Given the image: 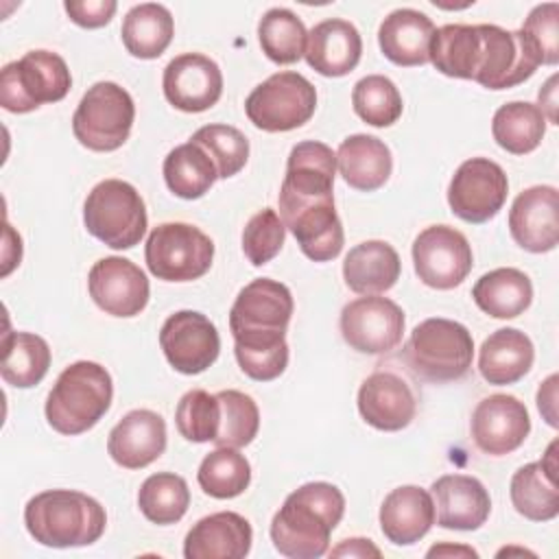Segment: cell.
Masks as SVG:
<instances>
[{
	"label": "cell",
	"instance_id": "1",
	"mask_svg": "<svg viewBox=\"0 0 559 559\" xmlns=\"http://www.w3.org/2000/svg\"><path fill=\"white\" fill-rule=\"evenodd\" d=\"M345 513V498L332 483H306L280 507L271 520L275 550L290 559H317L328 552L330 533Z\"/></svg>",
	"mask_w": 559,
	"mask_h": 559
},
{
	"label": "cell",
	"instance_id": "2",
	"mask_svg": "<svg viewBox=\"0 0 559 559\" xmlns=\"http://www.w3.org/2000/svg\"><path fill=\"white\" fill-rule=\"evenodd\" d=\"M24 524L41 546L72 548L98 542L107 515L100 502L83 491L48 489L26 502Z\"/></svg>",
	"mask_w": 559,
	"mask_h": 559
},
{
	"label": "cell",
	"instance_id": "3",
	"mask_svg": "<svg viewBox=\"0 0 559 559\" xmlns=\"http://www.w3.org/2000/svg\"><path fill=\"white\" fill-rule=\"evenodd\" d=\"M114 382L109 371L92 360L66 367L46 400V419L61 435H81L94 428L109 411Z\"/></svg>",
	"mask_w": 559,
	"mask_h": 559
},
{
	"label": "cell",
	"instance_id": "4",
	"mask_svg": "<svg viewBox=\"0 0 559 559\" xmlns=\"http://www.w3.org/2000/svg\"><path fill=\"white\" fill-rule=\"evenodd\" d=\"M293 308V295L282 282L271 277L249 282L229 310L234 347L269 349L284 345Z\"/></svg>",
	"mask_w": 559,
	"mask_h": 559
},
{
	"label": "cell",
	"instance_id": "5",
	"mask_svg": "<svg viewBox=\"0 0 559 559\" xmlns=\"http://www.w3.org/2000/svg\"><path fill=\"white\" fill-rule=\"evenodd\" d=\"M402 356L408 369L421 380L437 384L452 382L469 371L474 338L463 323L432 317L415 325Z\"/></svg>",
	"mask_w": 559,
	"mask_h": 559
},
{
	"label": "cell",
	"instance_id": "6",
	"mask_svg": "<svg viewBox=\"0 0 559 559\" xmlns=\"http://www.w3.org/2000/svg\"><path fill=\"white\" fill-rule=\"evenodd\" d=\"M85 229L111 249H131L146 234V207L140 192L122 179H105L83 203Z\"/></svg>",
	"mask_w": 559,
	"mask_h": 559
},
{
	"label": "cell",
	"instance_id": "7",
	"mask_svg": "<svg viewBox=\"0 0 559 559\" xmlns=\"http://www.w3.org/2000/svg\"><path fill=\"white\" fill-rule=\"evenodd\" d=\"M72 76L63 57L50 50H28L0 72V105L26 114L44 103H57L70 92Z\"/></svg>",
	"mask_w": 559,
	"mask_h": 559
},
{
	"label": "cell",
	"instance_id": "8",
	"mask_svg": "<svg viewBox=\"0 0 559 559\" xmlns=\"http://www.w3.org/2000/svg\"><path fill=\"white\" fill-rule=\"evenodd\" d=\"M133 118L135 105L131 94L114 81H98L79 100L72 131L85 148L109 153L127 142Z\"/></svg>",
	"mask_w": 559,
	"mask_h": 559
},
{
	"label": "cell",
	"instance_id": "9",
	"mask_svg": "<svg viewBox=\"0 0 559 559\" xmlns=\"http://www.w3.org/2000/svg\"><path fill=\"white\" fill-rule=\"evenodd\" d=\"M144 260L157 280L192 282L210 271L214 242L190 223H162L146 238Z\"/></svg>",
	"mask_w": 559,
	"mask_h": 559
},
{
	"label": "cell",
	"instance_id": "10",
	"mask_svg": "<svg viewBox=\"0 0 559 559\" xmlns=\"http://www.w3.org/2000/svg\"><path fill=\"white\" fill-rule=\"evenodd\" d=\"M317 109V90L299 72H275L251 90L247 118L262 131L280 133L306 124Z\"/></svg>",
	"mask_w": 559,
	"mask_h": 559
},
{
	"label": "cell",
	"instance_id": "11",
	"mask_svg": "<svg viewBox=\"0 0 559 559\" xmlns=\"http://www.w3.org/2000/svg\"><path fill=\"white\" fill-rule=\"evenodd\" d=\"M334 173L336 153L328 144L317 140L295 144L280 188V218L286 221L306 207L334 201Z\"/></svg>",
	"mask_w": 559,
	"mask_h": 559
},
{
	"label": "cell",
	"instance_id": "12",
	"mask_svg": "<svg viewBox=\"0 0 559 559\" xmlns=\"http://www.w3.org/2000/svg\"><path fill=\"white\" fill-rule=\"evenodd\" d=\"M509 192V179L500 164L487 157L465 159L450 179L448 203L454 216L465 223H487L493 218Z\"/></svg>",
	"mask_w": 559,
	"mask_h": 559
},
{
	"label": "cell",
	"instance_id": "13",
	"mask_svg": "<svg viewBox=\"0 0 559 559\" xmlns=\"http://www.w3.org/2000/svg\"><path fill=\"white\" fill-rule=\"evenodd\" d=\"M417 277L437 290L459 286L472 271L474 255L467 238L450 225H430L413 242Z\"/></svg>",
	"mask_w": 559,
	"mask_h": 559
},
{
	"label": "cell",
	"instance_id": "14",
	"mask_svg": "<svg viewBox=\"0 0 559 559\" xmlns=\"http://www.w3.org/2000/svg\"><path fill=\"white\" fill-rule=\"evenodd\" d=\"M480 63L474 81L489 90H507L533 76L539 59L522 31H507L496 24H478Z\"/></svg>",
	"mask_w": 559,
	"mask_h": 559
},
{
	"label": "cell",
	"instance_id": "15",
	"mask_svg": "<svg viewBox=\"0 0 559 559\" xmlns=\"http://www.w3.org/2000/svg\"><path fill=\"white\" fill-rule=\"evenodd\" d=\"M404 323L402 308L389 297L365 295L341 310V334L360 354H384L397 347Z\"/></svg>",
	"mask_w": 559,
	"mask_h": 559
},
{
	"label": "cell",
	"instance_id": "16",
	"mask_svg": "<svg viewBox=\"0 0 559 559\" xmlns=\"http://www.w3.org/2000/svg\"><path fill=\"white\" fill-rule=\"evenodd\" d=\"M159 345L170 367L186 376H197L212 367L221 352L216 325L197 310L170 314L159 330Z\"/></svg>",
	"mask_w": 559,
	"mask_h": 559
},
{
	"label": "cell",
	"instance_id": "17",
	"mask_svg": "<svg viewBox=\"0 0 559 559\" xmlns=\"http://www.w3.org/2000/svg\"><path fill=\"white\" fill-rule=\"evenodd\" d=\"M87 288L94 304L111 317L140 314L151 295L146 273L120 255H107L94 262L87 275Z\"/></svg>",
	"mask_w": 559,
	"mask_h": 559
},
{
	"label": "cell",
	"instance_id": "18",
	"mask_svg": "<svg viewBox=\"0 0 559 559\" xmlns=\"http://www.w3.org/2000/svg\"><path fill=\"white\" fill-rule=\"evenodd\" d=\"M469 428L478 450L502 456L524 443L531 432V417L515 395L493 393L476 404Z\"/></svg>",
	"mask_w": 559,
	"mask_h": 559
},
{
	"label": "cell",
	"instance_id": "19",
	"mask_svg": "<svg viewBox=\"0 0 559 559\" xmlns=\"http://www.w3.org/2000/svg\"><path fill=\"white\" fill-rule=\"evenodd\" d=\"M162 87L173 107L199 114L218 103L223 94V74L210 57L201 52H183L164 68Z\"/></svg>",
	"mask_w": 559,
	"mask_h": 559
},
{
	"label": "cell",
	"instance_id": "20",
	"mask_svg": "<svg viewBox=\"0 0 559 559\" xmlns=\"http://www.w3.org/2000/svg\"><path fill=\"white\" fill-rule=\"evenodd\" d=\"M511 238L531 253L552 251L559 242V192L555 186L522 190L509 210Z\"/></svg>",
	"mask_w": 559,
	"mask_h": 559
},
{
	"label": "cell",
	"instance_id": "21",
	"mask_svg": "<svg viewBox=\"0 0 559 559\" xmlns=\"http://www.w3.org/2000/svg\"><path fill=\"white\" fill-rule=\"evenodd\" d=\"M360 417L384 432L406 428L417 413V400L402 376L393 371H373L358 389Z\"/></svg>",
	"mask_w": 559,
	"mask_h": 559
},
{
	"label": "cell",
	"instance_id": "22",
	"mask_svg": "<svg viewBox=\"0 0 559 559\" xmlns=\"http://www.w3.org/2000/svg\"><path fill=\"white\" fill-rule=\"evenodd\" d=\"M437 524L454 531L480 528L491 511L485 485L467 474H445L430 487Z\"/></svg>",
	"mask_w": 559,
	"mask_h": 559
},
{
	"label": "cell",
	"instance_id": "23",
	"mask_svg": "<svg viewBox=\"0 0 559 559\" xmlns=\"http://www.w3.org/2000/svg\"><path fill=\"white\" fill-rule=\"evenodd\" d=\"M166 450V421L148 408L127 413L109 432L107 452L124 469H142Z\"/></svg>",
	"mask_w": 559,
	"mask_h": 559
},
{
	"label": "cell",
	"instance_id": "24",
	"mask_svg": "<svg viewBox=\"0 0 559 559\" xmlns=\"http://www.w3.org/2000/svg\"><path fill=\"white\" fill-rule=\"evenodd\" d=\"M253 531L247 518L218 511L201 518L183 539L186 559H242L249 555Z\"/></svg>",
	"mask_w": 559,
	"mask_h": 559
},
{
	"label": "cell",
	"instance_id": "25",
	"mask_svg": "<svg viewBox=\"0 0 559 559\" xmlns=\"http://www.w3.org/2000/svg\"><path fill=\"white\" fill-rule=\"evenodd\" d=\"M362 55V39L358 28L341 17L323 20L308 33L306 61L323 76L349 74Z\"/></svg>",
	"mask_w": 559,
	"mask_h": 559
},
{
	"label": "cell",
	"instance_id": "26",
	"mask_svg": "<svg viewBox=\"0 0 559 559\" xmlns=\"http://www.w3.org/2000/svg\"><path fill=\"white\" fill-rule=\"evenodd\" d=\"M432 524V496L417 485H402L382 500L380 528L384 537L395 546H411L419 542Z\"/></svg>",
	"mask_w": 559,
	"mask_h": 559
},
{
	"label": "cell",
	"instance_id": "27",
	"mask_svg": "<svg viewBox=\"0 0 559 559\" xmlns=\"http://www.w3.org/2000/svg\"><path fill=\"white\" fill-rule=\"evenodd\" d=\"M435 33L432 20L417 9H395L391 11L380 28L378 44L382 55L395 66H424L430 61V39Z\"/></svg>",
	"mask_w": 559,
	"mask_h": 559
},
{
	"label": "cell",
	"instance_id": "28",
	"mask_svg": "<svg viewBox=\"0 0 559 559\" xmlns=\"http://www.w3.org/2000/svg\"><path fill=\"white\" fill-rule=\"evenodd\" d=\"M336 166L345 183L362 192H373L391 177L393 157L380 138L354 133L341 142L336 151Z\"/></svg>",
	"mask_w": 559,
	"mask_h": 559
},
{
	"label": "cell",
	"instance_id": "29",
	"mask_svg": "<svg viewBox=\"0 0 559 559\" xmlns=\"http://www.w3.org/2000/svg\"><path fill=\"white\" fill-rule=\"evenodd\" d=\"M535 360L531 338L515 328H500L491 332L478 352L480 376L496 386L522 380Z\"/></svg>",
	"mask_w": 559,
	"mask_h": 559
},
{
	"label": "cell",
	"instance_id": "30",
	"mask_svg": "<svg viewBox=\"0 0 559 559\" xmlns=\"http://www.w3.org/2000/svg\"><path fill=\"white\" fill-rule=\"evenodd\" d=\"M402 262L384 240H365L349 249L343 260V280L358 295H378L395 286Z\"/></svg>",
	"mask_w": 559,
	"mask_h": 559
},
{
	"label": "cell",
	"instance_id": "31",
	"mask_svg": "<svg viewBox=\"0 0 559 559\" xmlns=\"http://www.w3.org/2000/svg\"><path fill=\"white\" fill-rule=\"evenodd\" d=\"M282 223L297 238L304 255L314 262L334 260L343 249L345 234L334 201L301 210Z\"/></svg>",
	"mask_w": 559,
	"mask_h": 559
},
{
	"label": "cell",
	"instance_id": "32",
	"mask_svg": "<svg viewBox=\"0 0 559 559\" xmlns=\"http://www.w3.org/2000/svg\"><path fill=\"white\" fill-rule=\"evenodd\" d=\"M476 306L493 319H513L533 301V284L528 275L513 266L485 273L472 288Z\"/></svg>",
	"mask_w": 559,
	"mask_h": 559
},
{
	"label": "cell",
	"instance_id": "33",
	"mask_svg": "<svg viewBox=\"0 0 559 559\" xmlns=\"http://www.w3.org/2000/svg\"><path fill=\"white\" fill-rule=\"evenodd\" d=\"M480 48L478 24H445L435 28L428 57L441 74L474 81L480 63Z\"/></svg>",
	"mask_w": 559,
	"mask_h": 559
},
{
	"label": "cell",
	"instance_id": "34",
	"mask_svg": "<svg viewBox=\"0 0 559 559\" xmlns=\"http://www.w3.org/2000/svg\"><path fill=\"white\" fill-rule=\"evenodd\" d=\"M120 35L129 55L138 59H157L173 41L175 22L164 4L142 2L127 11Z\"/></svg>",
	"mask_w": 559,
	"mask_h": 559
},
{
	"label": "cell",
	"instance_id": "35",
	"mask_svg": "<svg viewBox=\"0 0 559 559\" xmlns=\"http://www.w3.org/2000/svg\"><path fill=\"white\" fill-rule=\"evenodd\" d=\"M50 367L48 343L33 332H4L2 336V380L17 389H31L44 380Z\"/></svg>",
	"mask_w": 559,
	"mask_h": 559
},
{
	"label": "cell",
	"instance_id": "36",
	"mask_svg": "<svg viewBox=\"0 0 559 559\" xmlns=\"http://www.w3.org/2000/svg\"><path fill=\"white\" fill-rule=\"evenodd\" d=\"M164 181L168 190L181 199L203 197L214 181L218 170L205 148L192 140L175 146L164 159Z\"/></svg>",
	"mask_w": 559,
	"mask_h": 559
},
{
	"label": "cell",
	"instance_id": "37",
	"mask_svg": "<svg viewBox=\"0 0 559 559\" xmlns=\"http://www.w3.org/2000/svg\"><path fill=\"white\" fill-rule=\"evenodd\" d=\"M491 133L500 148L513 155H524L539 146L546 133V116L533 103L513 100L496 109Z\"/></svg>",
	"mask_w": 559,
	"mask_h": 559
},
{
	"label": "cell",
	"instance_id": "38",
	"mask_svg": "<svg viewBox=\"0 0 559 559\" xmlns=\"http://www.w3.org/2000/svg\"><path fill=\"white\" fill-rule=\"evenodd\" d=\"M511 502L520 515L533 522H548L559 513V485L542 461L522 465L511 478Z\"/></svg>",
	"mask_w": 559,
	"mask_h": 559
},
{
	"label": "cell",
	"instance_id": "39",
	"mask_svg": "<svg viewBox=\"0 0 559 559\" xmlns=\"http://www.w3.org/2000/svg\"><path fill=\"white\" fill-rule=\"evenodd\" d=\"M258 39L262 46V52L280 63L288 66L299 61L306 55L308 44V31L290 9L273 7L269 9L258 24Z\"/></svg>",
	"mask_w": 559,
	"mask_h": 559
},
{
	"label": "cell",
	"instance_id": "40",
	"mask_svg": "<svg viewBox=\"0 0 559 559\" xmlns=\"http://www.w3.org/2000/svg\"><path fill=\"white\" fill-rule=\"evenodd\" d=\"M138 507L142 515L159 526L179 522L190 507L188 483L173 472L151 474L138 491Z\"/></svg>",
	"mask_w": 559,
	"mask_h": 559
},
{
	"label": "cell",
	"instance_id": "41",
	"mask_svg": "<svg viewBox=\"0 0 559 559\" xmlns=\"http://www.w3.org/2000/svg\"><path fill=\"white\" fill-rule=\"evenodd\" d=\"M197 480L212 498H236L251 483V465L238 448H216L201 461Z\"/></svg>",
	"mask_w": 559,
	"mask_h": 559
},
{
	"label": "cell",
	"instance_id": "42",
	"mask_svg": "<svg viewBox=\"0 0 559 559\" xmlns=\"http://www.w3.org/2000/svg\"><path fill=\"white\" fill-rule=\"evenodd\" d=\"M221 404V421L216 432V448H245L249 445L260 428V411L251 395L227 389L216 393Z\"/></svg>",
	"mask_w": 559,
	"mask_h": 559
},
{
	"label": "cell",
	"instance_id": "43",
	"mask_svg": "<svg viewBox=\"0 0 559 559\" xmlns=\"http://www.w3.org/2000/svg\"><path fill=\"white\" fill-rule=\"evenodd\" d=\"M352 105L360 120L371 127H391L402 116V96L384 74H367L352 90Z\"/></svg>",
	"mask_w": 559,
	"mask_h": 559
},
{
	"label": "cell",
	"instance_id": "44",
	"mask_svg": "<svg viewBox=\"0 0 559 559\" xmlns=\"http://www.w3.org/2000/svg\"><path fill=\"white\" fill-rule=\"evenodd\" d=\"M190 140L201 144L212 157L218 179L238 175L249 159V140L231 124H205L197 129Z\"/></svg>",
	"mask_w": 559,
	"mask_h": 559
},
{
	"label": "cell",
	"instance_id": "45",
	"mask_svg": "<svg viewBox=\"0 0 559 559\" xmlns=\"http://www.w3.org/2000/svg\"><path fill=\"white\" fill-rule=\"evenodd\" d=\"M221 421V404L216 395L203 389L188 391L175 411V424L183 439L194 443L214 441Z\"/></svg>",
	"mask_w": 559,
	"mask_h": 559
},
{
	"label": "cell",
	"instance_id": "46",
	"mask_svg": "<svg viewBox=\"0 0 559 559\" xmlns=\"http://www.w3.org/2000/svg\"><path fill=\"white\" fill-rule=\"evenodd\" d=\"M284 236H286V227L280 214L271 207H264L258 214H253L245 225L242 251L253 266H262L280 253L284 245Z\"/></svg>",
	"mask_w": 559,
	"mask_h": 559
},
{
	"label": "cell",
	"instance_id": "47",
	"mask_svg": "<svg viewBox=\"0 0 559 559\" xmlns=\"http://www.w3.org/2000/svg\"><path fill=\"white\" fill-rule=\"evenodd\" d=\"M522 35L535 50L539 63L555 66L559 59V4H537L522 24Z\"/></svg>",
	"mask_w": 559,
	"mask_h": 559
},
{
	"label": "cell",
	"instance_id": "48",
	"mask_svg": "<svg viewBox=\"0 0 559 559\" xmlns=\"http://www.w3.org/2000/svg\"><path fill=\"white\" fill-rule=\"evenodd\" d=\"M63 9L74 24L83 28H100L109 24L118 4L114 0H66Z\"/></svg>",
	"mask_w": 559,
	"mask_h": 559
},
{
	"label": "cell",
	"instance_id": "49",
	"mask_svg": "<svg viewBox=\"0 0 559 559\" xmlns=\"http://www.w3.org/2000/svg\"><path fill=\"white\" fill-rule=\"evenodd\" d=\"M557 373L548 376L537 391V408L544 415L546 424L557 428Z\"/></svg>",
	"mask_w": 559,
	"mask_h": 559
},
{
	"label": "cell",
	"instance_id": "50",
	"mask_svg": "<svg viewBox=\"0 0 559 559\" xmlns=\"http://www.w3.org/2000/svg\"><path fill=\"white\" fill-rule=\"evenodd\" d=\"M332 557H380V548L373 546L371 539H365V537H352V539H343L336 548H332L330 552Z\"/></svg>",
	"mask_w": 559,
	"mask_h": 559
},
{
	"label": "cell",
	"instance_id": "51",
	"mask_svg": "<svg viewBox=\"0 0 559 559\" xmlns=\"http://www.w3.org/2000/svg\"><path fill=\"white\" fill-rule=\"evenodd\" d=\"M557 76H550L548 81H546V85L539 90V109H548L544 116H548V120L552 122V124H557V114H555V107H557Z\"/></svg>",
	"mask_w": 559,
	"mask_h": 559
},
{
	"label": "cell",
	"instance_id": "52",
	"mask_svg": "<svg viewBox=\"0 0 559 559\" xmlns=\"http://www.w3.org/2000/svg\"><path fill=\"white\" fill-rule=\"evenodd\" d=\"M443 557V555H463V557H478L476 550L467 546H435L428 550V557Z\"/></svg>",
	"mask_w": 559,
	"mask_h": 559
}]
</instances>
